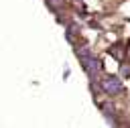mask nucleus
<instances>
[{
	"mask_svg": "<svg viewBox=\"0 0 130 128\" xmlns=\"http://www.w3.org/2000/svg\"><path fill=\"white\" fill-rule=\"evenodd\" d=\"M120 73H122L124 77H130V67H128V65H122V69H120Z\"/></svg>",
	"mask_w": 130,
	"mask_h": 128,
	"instance_id": "7ed1b4c3",
	"label": "nucleus"
},
{
	"mask_svg": "<svg viewBox=\"0 0 130 128\" xmlns=\"http://www.w3.org/2000/svg\"><path fill=\"white\" fill-rule=\"evenodd\" d=\"M102 87L106 93H120L124 87H122V81L116 77V75H106L102 79Z\"/></svg>",
	"mask_w": 130,
	"mask_h": 128,
	"instance_id": "f03ea898",
	"label": "nucleus"
},
{
	"mask_svg": "<svg viewBox=\"0 0 130 128\" xmlns=\"http://www.w3.org/2000/svg\"><path fill=\"white\" fill-rule=\"evenodd\" d=\"M79 57H81V65L85 67V71H87L91 77H95V75H98V71L102 69L100 59H98L95 55H91L87 49H81V51H79Z\"/></svg>",
	"mask_w": 130,
	"mask_h": 128,
	"instance_id": "f257e3e1",
	"label": "nucleus"
}]
</instances>
